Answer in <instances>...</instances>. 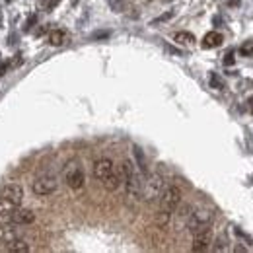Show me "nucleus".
I'll use <instances>...</instances> for the list:
<instances>
[{
  "label": "nucleus",
  "mask_w": 253,
  "mask_h": 253,
  "mask_svg": "<svg viewBox=\"0 0 253 253\" xmlns=\"http://www.w3.org/2000/svg\"><path fill=\"white\" fill-rule=\"evenodd\" d=\"M58 189V179L56 175H39L33 183H31V191L37 195V197H47V195H53L55 191Z\"/></svg>",
  "instance_id": "nucleus-6"
},
{
  "label": "nucleus",
  "mask_w": 253,
  "mask_h": 253,
  "mask_svg": "<svg viewBox=\"0 0 253 253\" xmlns=\"http://www.w3.org/2000/svg\"><path fill=\"white\" fill-rule=\"evenodd\" d=\"M230 4H234V6H238V4H240V0H230Z\"/></svg>",
  "instance_id": "nucleus-21"
},
{
  "label": "nucleus",
  "mask_w": 253,
  "mask_h": 253,
  "mask_svg": "<svg viewBox=\"0 0 253 253\" xmlns=\"http://www.w3.org/2000/svg\"><path fill=\"white\" fill-rule=\"evenodd\" d=\"M210 86L216 88V90H222V88H224V86H222V80H220L218 76H214V74H210Z\"/></svg>",
  "instance_id": "nucleus-18"
},
{
  "label": "nucleus",
  "mask_w": 253,
  "mask_h": 253,
  "mask_svg": "<svg viewBox=\"0 0 253 253\" xmlns=\"http://www.w3.org/2000/svg\"><path fill=\"white\" fill-rule=\"evenodd\" d=\"M242 53L244 55H250V53H253V47L252 45H246V47H242Z\"/></svg>",
  "instance_id": "nucleus-20"
},
{
  "label": "nucleus",
  "mask_w": 253,
  "mask_h": 253,
  "mask_svg": "<svg viewBox=\"0 0 253 253\" xmlns=\"http://www.w3.org/2000/svg\"><path fill=\"white\" fill-rule=\"evenodd\" d=\"M164 191V179L162 175L154 173V175H148L146 181H142V199L148 202H154L160 199Z\"/></svg>",
  "instance_id": "nucleus-5"
},
{
  "label": "nucleus",
  "mask_w": 253,
  "mask_h": 253,
  "mask_svg": "<svg viewBox=\"0 0 253 253\" xmlns=\"http://www.w3.org/2000/svg\"><path fill=\"white\" fill-rule=\"evenodd\" d=\"M210 244H212V232L208 226L193 232V246H191L193 252H206L210 248Z\"/></svg>",
  "instance_id": "nucleus-8"
},
{
  "label": "nucleus",
  "mask_w": 253,
  "mask_h": 253,
  "mask_svg": "<svg viewBox=\"0 0 253 253\" xmlns=\"http://www.w3.org/2000/svg\"><path fill=\"white\" fill-rule=\"evenodd\" d=\"M250 103H252V109H253V100H252V101H250Z\"/></svg>",
  "instance_id": "nucleus-22"
},
{
  "label": "nucleus",
  "mask_w": 253,
  "mask_h": 253,
  "mask_svg": "<svg viewBox=\"0 0 253 253\" xmlns=\"http://www.w3.org/2000/svg\"><path fill=\"white\" fill-rule=\"evenodd\" d=\"M212 218H214V212H212L210 208H206V206L191 208V210L187 212V228H189L191 232H197V230H201V228L210 226Z\"/></svg>",
  "instance_id": "nucleus-3"
},
{
  "label": "nucleus",
  "mask_w": 253,
  "mask_h": 253,
  "mask_svg": "<svg viewBox=\"0 0 253 253\" xmlns=\"http://www.w3.org/2000/svg\"><path fill=\"white\" fill-rule=\"evenodd\" d=\"M101 185H103V189L109 191V193H115L117 189H121V187H123V173H121V168L115 169L109 177H105V179L101 181Z\"/></svg>",
  "instance_id": "nucleus-10"
},
{
  "label": "nucleus",
  "mask_w": 253,
  "mask_h": 253,
  "mask_svg": "<svg viewBox=\"0 0 253 253\" xmlns=\"http://www.w3.org/2000/svg\"><path fill=\"white\" fill-rule=\"evenodd\" d=\"M135 156H137V160H139V168H141V171L148 175V169H146V162H144V154H142V150H141L139 146H135Z\"/></svg>",
  "instance_id": "nucleus-17"
},
{
  "label": "nucleus",
  "mask_w": 253,
  "mask_h": 253,
  "mask_svg": "<svg viewBox=\"0 0 253 253\" xmlns=\"http://www.w3.org/2000/svg\"><path fill=\"white\" fill-rule=\"evenodd\" d=\"M62 177H64V183L72 191H80L86 185V175H84V169H82V166H80L78 160L66 162L64 169H62Z\"/></svg>",
  "instance_id": "nucleus-2"
},
{
  "label": "nucleus",
  "mask_w": 253,
  "mask_h": 253,
  "mask_svg": "<svg viewBox=\"0 0 253 253\" xmlns=\"http://www.w3.org/2000/svg\"><path fill=\"white\" fill-rule=\"evenodd\" d=\"M169 220H171V212H168V210H158V214H156V226L158 228H166V226H169Z\"/></svg>",
  "instance_id": "nucleus-15"
},
{
  "label": "nucleus",
  "mask_w": 253,
  "mask_h": 253,
  "mask_svg": "<svg viewBox=\"0 0 253 253\" xmlns=\"http://www.w3.org/2000/svg\"><path fill=\"white\" fill-rule=\"evenodd\" d=\"M224 64H226V66L234 64V53H232V51H230V53H228V55L224 56Z\"/></svg>",
  "instance_id": "nucleus-19"
},
{
  "label": "nucleus",
  "mask_w": 253,
  "mask_h": 253,
  "mask_svg": "<svg viewBox=\"0 0 253 253\" xmlns=\"http://www.w3.org/2000/svg\"><path fill=\"white\" fill-rule=\"evenodd\" d=\"M8 218H10V222L16 224V226H29V224L35 222V212L29 210V208H20V206H18Z\"/></svg>",
  "instance_id": "nucleus-9"
},
{
  "label": "nucleus",
  "mask_w": 253,
  "mask_h": 253,
  "mask_svg": "<svg viewBox=\"0 0 253 253\" xmlns=\"http://www.w3.org/2000/svg\"><path fill=\"white\" fill-rule=\"evenodd\" d=\"M222 41H224V37H222V33H216V31H210V33H206V35H204V39H202V47H204V49H212V47H220V45H222Z\"/></svg>",
  "instance_id": "nucleus-12"
},
{
  "label": "nucleus",
  "mask_w": 253,
  "mask_h": 253,
  "mask_svg": "<svg viewBox=\"0 0 253 253\" xmlns=\"http://www.w3.org/2000/svg\"><path fill=\"white\" fill-rule=\"evenodd\" d=\"M121 173H123V187L129 199H141L142 197V179L131 160H123L121 164Z\"/></svg>",
  "instance_id": "nucleus-1"
},
{
  "label": "nucleus",
  "mask_w": 253,
  "mask_h": 253,
  "mask_svg": "<svg viewBox=\"0 0 253 253\" xmlns=\"http://www.w3.org/2000/svg\"><path fill=\"white\" fill-rule=\"evenodd\" d=\"M66 39H68V33H66L64 29H55V31H51V35H49V45L60 47V45L66 43Z\"/></svg>",
  "instance_id": "nucleus-14"
},
{
  "label": "nucleus",
  "mask_w": 253,
  "mask_h": 253,
  "mask_svg": "<svg viewBox=\"0 0 253 253\" xmlns=\"http://www.w3.org/2000/svg\"><path fill=\"white\" fill-rule=\"evenodd\" d=\"M175 41L179 45H191V43H195V35L189 31H179V33H175Z\"/></svg>",
  "instance_id": "nucleus-16"
},
{
  "label": "nucleus",
  "mask_w": 253,
  "mask_h": 253,
  "mask_svg": "<svg viewBox=\"0 0 253 253\" xmlns=\"http://www.w3.org/2000/svg\"><path fill=\"white\" fill-rule=\"evenodd\" d=\"M6 252H10V253H28V252H31V248H29V244H28V242H24V240L20 238V240H14V242L6 244Z\"/></svg>",
  "instance_id": "nucleus-13"
},
{
  "label": "nucleus",
  "mask_w": 253,
  "mask_h": 253,
  "mask_svg": "<svg viewBox=\"0 0 253 253\" xmlns=\"http://www.w3.org/2000/svg\"><path fill=\"white\" fill-rule=\"evenodd\" d=\"M22 232L16 228V224H4L0 226V244H10L14 240H20Z\"/></svg>",
  "instance_id": "nucleus-11"
},
{
  "label": "nucleus",
  "mask_w": 253,
  "mask_h": 253,
  "mask_svg": "<svg viewBox=\"0 0 253 253\" xmlns=\"http://www.w3.org/2000/svg\"><path fill=\"white\" fill-rule=\"evenodd\" d=\"M113 171H115V162H113L111 158H98V160L94 162V166H92V173H94V177H96L100 183L105 177H109Z\"/></svg>",
  "instance_id": "nucleus-7"
},
{
  "label": "nucleus",
  "mask_w": 253,
  "mask_h": 253,
  "mask_svg": "<svg viewBox=\"0 0 253 253\" xmlns=\"http://www.w3.org/2000/svg\"><path fill=\"white\" fill-rule=\"evenodd\" d=\"M181 199H183L181 189L177 185H168V187H164V191L160 195V208L173 214L175 208L181 204Z\"/></svg>",
  "instance_id": "nucleus-4"
}]
</instances>
